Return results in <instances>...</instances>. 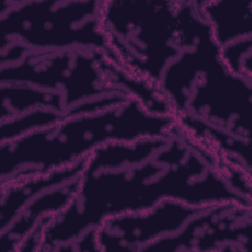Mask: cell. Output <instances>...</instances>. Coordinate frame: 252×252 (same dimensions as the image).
Returning <instances> with one entry per match:
<instances>
[{"label": "cell", "instance_id": "8", "mask_svg": "<svg viewBox=\"0 0 252 252\" xmlns=\"http://www.w3.org/2000/svg\"><path fill=\"white\" fill-rule=\"evenodd\" d=\"M78 187V178L49 188L33 197L18 214L13 222L0 231L3 252L17 251L23 240L36 228L45 225L61 213L73 199Z\"/></svg>", "mask_w": 252, "mask_h": 252}, {"label": "cell", "instance_id": "4", "mask_svg": "<svg viewBox=\"0 0 252 252\" xmlns=\"http://www.w3.org/2000/svg\"><path fill=\"white\" fill-rule=\"evenodd\" d=\"M178 1H102L108 55L128 74L158 89L178 55Z\"/></svg>", "mask_w": 252, "mask_h": 252}, {"label": "cell", "instance_id": "9", "mask_svg": "<svg viewBox=\"0 0 252 252\" xmlns=\"http://www.w3.org/2000/svg\"><path fill=\"white\" fill-rule=\"evenodd\" d=\"M85 161L86 159L49 174L0 184V231L13 222L18 214L33 197L49 188L78 178Z\"/></svg>", "mask_w": 252, "mask_h": 252}, {"label": "cell", "instance_id": "3", "mask_svg": "<svg viewBox=\"0 0 252 252\" xmlns=\"http://www.w3.org/2000/svg\"><path fill=\"white\" fill-rule=\"evenodd\" d=\"M176 127L174 115L153 112L135 96L102 110L67 117L1 143L0 184L77 164L110 143L168 137Z\"/></svg>", "mask_w": 252, "mask_h": 252}, {"label": "cell", "instance_id": "5", "mask_svg": "<svg viewBox=\"0 0 252 252\" xmlns=\"http://www.w3.org/2000/svg\"><path fill=\"white\" fill-rule=\"evenodd\" d=\"M102 1H10L0 4V48L27 51L99 50L108 54Z\"/></svg>", "mask_w": 252, "mask_h": 252}, {"label": "cell", "instance_id": "1", "mask_svg": "<svg viewBox=\"0 0 252 252\" xmlns=\"http://www.w3.org/2000/svg\"><path fill=\"white\" fill-rule=\"evenodd\" d=\"M164 200L197 208L252 206L210 150L177 125L167 138L110 143L88 157L70 204L43 227L39 251H60L108 218L147 211Z\"/></svg>", "mask_w": 252, "mask_h": 252}, {"label": "cell", "instance_id": "12", "mask_svg": "<svg viewBox=\"0 0 252 252\" xmlns=\"http://www.w3.org/2000/svg\"><path fill=\"white\" fill-rule=\"evenodd\" d=\"M220 55L231 72L252 80V37L235 40L220 47Z\"/></svg>", "mask_w": 252, "mask_h": 252}, {"label": "cell", "instance_id": "2", "mask_svg": "<svg viewBox=\"0 0 252 252\" xmlns=\"http://www.w3.org/2000/svg\"><path fill=\"white\" fill-rule=\"evenodd\" d=\"M178 55L158 89L175 118L251 141L252 80L231 72L221 59L198 1H178Z\"/></svg>", "mask_w": 252, "mask_h": 252}, {"label": "cell", "instance_id": "7", "mask_svg": "<svg viewBox=\"0 0 252 252\" xmlns=\"http://www.w3.org/2000/svg\"><path fill=\"white\" fill-rule=\"evenodd\" d=\"M204 208L164 200L147 211L108 218L95 230L98 251L143 252L151 243L180 230Z\"/></svg>", "mask_w": 252, "mask_h": 252}, {"label": "cell", "instance_id": "11", "mask_svg": "<svg viewBox=\"0 0 252 252\" xmlns=\"http://www.w3.org/2000/svg\"><path fill=\"white\" fill-rule=\"evenodd\" d=\"M64 117L56 112L35 109L1 121L0 144L16 140L30 132L58 123Z\"/></svg>", "mask_w": 252, "mask_h": 252}, {"label": "cell", "instance_id": "6", "mask_svg": "<svg viewBox=\"0 0 252 252\" xmlns=\"http://www.w3.org/2000/svg\"><path fill=\"white\" fill-rule=\"evenodd\" d=\"M252 206L234 203L204 208L177 232L162 237L146 251H249Z\"/></svg>", "mask_w": 252, "mask_h": 252}, {"label": "cell", "instance_id": "10", "mask_svg": "<svg viewBox=\"0 0 252 252\" xmlns=\"http://www.w3.org/2000/svg\"><path fill=\"white\" fill-rule=\"evenodd\" d=\"M198 4L220 47L252 37V0H202Z\"/></svg>", "mask_w": 252, "mask_h": 252}]
</instances>
